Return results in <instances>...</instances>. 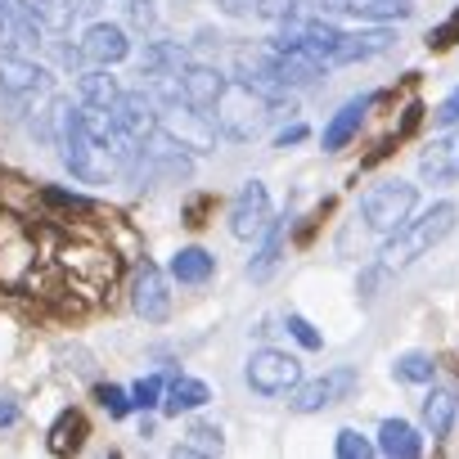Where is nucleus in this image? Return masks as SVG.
Segmentation results:
<instances>
[{"label": "nucleus", "mask_w": 459, "mask_h": 459, "mask_svg": "<svg viewBox=\"0 0 459 459\" xmlns=\"http://www.w3.org/2000/svg\"><path fill=\"white\" fill-rule=\"evenodd\" d=\"M293 113V100L284 95V100H271V95H262V91H253L248 82H230L225 86V95L216 100V108H212V122H216V131L225 135V140H257L262 131H266V122H275V117H289Z\"/></svg>", "instance_id": "nucleus-1"}, {"label": "nucleus", "mask_w": 459, "mask_h": 459, "mask_svg": "<svg viewBox=\"0 0 459 459\" xmlns=\"http://www.w3.org/2000/svg\"><path fill=\"white\" fill-rule=\"evenodd\" d=\"M455 203H432L423 216H414V221H405L396 235H387V244H383V253H378V266L387 271V275H396V271H405V266H414L419 257H428L450 230H455Z\"/></svg>", "instance_id": "nucleus-2"}, {"label": "nucleus", "mask_w": 459, "mask_h": 459, "mask_svg": "<svg viewBox=\"0 0 459 459\" xmlns=\"http://www.w3.org/2000/svg\"><path fill=\"white\" fill-rule=\"evenodd\" d=\"M55 266L73 284V293H86V298L108 293L117 284V275H122L117 253L104 248V244H95V239H64L55 248Z\"/></svg>", "instance_id": "nucleus-3"}, {"label": "nucleus", "mask_w": 459, "mask_h": 459, "mask_svg": "<svg viewBox=\"0 0 459 459\" xmlns=\"http://www.w3.org/2000/svg\"><path fill=\"white\" fill-rule=\"evenodd\" d=\"M298 41L325 64V68H342V64H365L374 55H383L392 46V32H342L333 23H302L298 28Z\"/></svg>", "instance_id": "nucleus-4"}, {"label": "nucleus", "mask_w": 459, "mask_h": 459, "mask_svg": "<svg viewBox=\"0 0 459 459\" xmlns=\"http://www.w3.org/2000/svg\"><path fill=\"white\" fill-rule=\"evenodd\" d=\"M55 144H59V158H64V167L82 180V185H108L117 171H122V162L86 131V122H82V113H64V122H59V135H55Z\"/></svg>", "instance_id": "nucleus-5"}, {"label": "nucleus", "mask_w": 459, "mask_h": 459, "mask_svg": "<svg viewBox=\"0 0 459 459\" xmlns=\"http://www.w3.org/2000/svg\"><path fill=\"white\" fill-rule=\"evenodd\" d=\"M50 95H55L50 68H41L37 59H23V55H0V100H5L19 117L37 113Z\"/></svg>", "instance_id": "nucleus-6"}, {"label": "nucleus", "mask_w": 459, "mask_h": 459, "mask_svg": "<svg viewBox=\"0 0 459 459\" xmlns=\"http://www.w3.org/2000/svg\"><path fill=\"white\" fill-rule=\"evenodd\" d=\"M414 203H419V189L410 180H383L360 198V216H365V225L374 230V235H396V230L410 221Z\"/></svg>", "instance_id": "nucleus-7"}, {"label": "nucleus", "mask_w": 459, "mask_h": 459, "mask_svg": "<svg viewBox=\"0 0 459 459\" xmlns=\"http://www.w3.org/2000/svg\"><path fill=\"white\" fill-rule=\"evenodd\" d=\"M37 271V244L28 239V230L14 216H0V284L19 289Z\"/></svg>", "instance_id": "nucleus-8"}, {"label": "nucleus", "mask_w": 459, "mask_h": 459, "mask_svg": "<svg viewBox=\"0 0 459 459\" xmlns=\"http://www.w3.org/2000/svg\"><path fill=\"white\" fill-rule=\"evenodd\" d=\"M275 212H271V189L262 180H248L239 189V198L230 203V235L235 239H262L271 230Z\"/></svg>", "instance_id": "nucleus-9"}, {"label": "nucleus", "mask_w": 459, "mask_h": 459, "mask_svg": "<svg viewBox=\"0 0 459 459\" xmlns=\"http://www.w3.org/2000/svg\"><path fill=\"white\" fill-rule=\"evenodd\" d=\"M302 383V365L289 356V351H275V347H262L253 360H248V387L262 392V396H284Z\"/></svg>", "instance_id": "nucleus-10"}, {"label": "nucleus", "mask_w": 459, "mask_h": 459, "mask_svg": "<svg viewBox=\"0 0 459 459\" xmlns=\"http://www.w3.org/2000/svg\"><path fill=\"white\" fill-rule=\"evenodd\" d=\"M356 369H329V374H320V378H311V383H298L293 392H289V405L298 410V414H316V410H329V405H338L342 396H351L356 392Z\"/></svg>", "instance_id": "nucleus-11"}, {"label": "nucleus", "mask_w": 459, "mask_h": 459, "mask_svg": "<svg viewBox=\"0 0 459 459\" xmlns=\"http://www.w3.org/2000/svg\"><path fill=\"white\" fill-rule=\"evenodd\" d=\"M131 307L140 320L149 325H162L171 316V293H167V275L153 266V262H140L135 266V280H131Z\"/></svg>", "instance_id": "nucleus-12"}, {"label": "nucleus", "mask_w": 459, "mask_h": 459, "mask_svg": "<svg viewBox=\"0 0 459 459\" xmlns=\"http://www.w3.org/2000/svg\"><path fill=\"white\" fill-rule=\"evenodd\" d=\"M41 37H46V23L37 19V10L28 0H0V41L37 50V46H46Z\"/></svg>", "instance_id": "nucleus-13"}, {"label": "nucleus", "mask_w": 459, "mask_h": 459, "mask_svg": "<svg viewBox=\"0 0 459 459\" xmlns=\"http://www.w3.org/2000/svg\"><path fill=\"white\" fill-rule=\"evenodd\" d=\"M419 176L432 180V185H450V180H459V131L437 135V140L419 153Z\"/></svg>", "instance_id": "nucleus-14"}, {"label": "nucleus", "mask_w": 459, "mask_h": 459, "mask_svg": "<svg viewBox=\"0 0 459 459\" xmlns=\"http://www.w3.org/2000/svg\"><path fill=\"white\" fill-rule=\"evenodd\" d=\"M82 50H86L91 64L113 68L131 55V41H126V28H117V23H91L86 37H82Z\"/></svg>", "instance_id": "nucleus-15"}, {"label": "nucleus", "mask_w": 459, "mask_h": 459, "mask_svg": "<svg viewBox=\"0 0 459 459\" xmlns=\"http://www.w3.org/2000/svg\"><path fill=\"white\" fill-rule=\"evenodd\" d=\"M325 14H351V19H374V23H392V19H410L414 5L410 0H320Z\"/></svg>", "instance_id": "nucleus-16"}, {"label": "nucleus", "mask_w": 459, "mask_h": 459, "mask_svg": "<svg viewBox=\"0 0 459 459\" xmlns=\"http://www.w3.org/2000/svg\"><path fill=\"white\" fill-rule=\"evenodd\" d=\"M225 86H230V77H221L216 68H203V64H189L185 68V104H194L207 117H212L216 100L225 95Z\"/></svg>", "instance_id": "nucleus-17"}, {"label": "nucleus", "mask_w": 459, "mask_h": 459, "mask_svg": "<svg viewBox=\"0 0 459 459\" xmlns=\"http://www.w3.org/2000/svg\"><path fill=\"white\" fill-rule=\"evenodd\" d=\"M369 104H374V95H360V100H351V104H342V108L333 113V122L325 126V153H338V149H347V144L356 140V131H360Z\"/></svg>", "instance_id": "nucleus-18"}, {"label": "nucleus", "mask_w": 459, "mask_h": 459, "mask_svg": "<svg viewBox=\"0 0 459 459\" xmlns=\"http://www.w3.org/2000/svg\"><path fill=\"white\" fill-rule=\"evenodd\" d=\"M86 432H91L86 414H82V410H64V414L50 423V432H46V446H50V455H73V450H82Z\"/></svg>", "instance_id": "nucleus-19"}, {"label": "nucleus", "mask_w": 459, "mask_h": 459, "mask_svg": "<svg viewBox=\"0 0 459 459\" xmlns=\"http://www.w3.org/2000/svg\"><path fill=\"white\" fill-rule=\"evenodd\" d=\"M378 450L392 459H419L423 455V437L405 423V419H383L378 428Z\"/></svg>", "instance_id": "nucleus-20"}, {"label": "nucleus", "mask_w": 459, "mask_h": 459, "mask_svg": "<svg viewBox=\"0 0 459 459\" xmlns=\"http://www.w3.org/2000/svg\"><path fill=\"white\" fill-rule=\"evenodd\" d=\"M212 401V387L207 383H198V378H189V374H180V378H171L167 383V396H162V414H185V410H203Z\"/></svg>", "instance_id": "nucleus-21"}, {"label": "nucleus", "mask_w": 459, "mask_h": 459, "mask_svg": "<svg viewBox=\"0 0 459 459\" xmlns=\"http://www.w3.org/2000/svg\"><path fill=\"white\" fill-rule=\"evenodd\" d=\"M455 410H459V396H455L450 387H432L428 401H423V428H428L432 437H450Z\"/></svg>", "instance_id": "nucleus-22"}, {"label": "nucleus", "mask_w": 459, "mask_h": 459, "mask_svg": "<svg viewBox=\"0 0 459 459\" xmlns=\"http://www.w3.org/2000/svg\"><path fill=\"white\" fill-rule=\"evenodd\" d=\"M284 235H289V216H284V221H271V230L262 235V239H266L262 253L248 262V275H253V280H266V275L280 266V257H284Z\"/></svg>", "instance_id": "nucleus-23"}, {"label": "nucleus", "mask_w": 459, "mask_h": 459, "mask_svg": "<svg viewBox=\"0 0 459 459\" xmlns=\"http://www.w3.org/2000/svg\"><path fill=\"white\" fill-rule=\"evenodd\" d=\"M212 271H216V257H212L207 248H180V253L171 257V275H176L180 284H207Z\"/></svg>", "instance_id": "nucleus-24"}, {"label": "nucleus", "mask_w": 459, "mask_h": 459, "mask_svg": "<svg viewBox=\"0 0 459 459\" xmlns=\"http://www.w3.org/2000/svg\"><path fill=\"white\" fill-rule=\"evenodd\" d=\"M189 59L176 41H149L144 55H140V73H185Z\"/></svg>", "instance_id": "nucleus-25"}, {"label": "nucleus", "mask_w": 459, "mask_h": 459, "mask_svg": "<svg viewBox=\"0 0 459 459\" xmlns=\"http://www.w3.org/2000/svg\"><path fill=\"white\" fill-rule=\"evenodd\" d=\"M77 95H82V104L113 108V104H117V95H122V86H117L104 68H95V73H77Z\"/></svg>", "instance_id": "nucleus-26"}, {"label": "nucleus", "mask_w": 459, "mask_h": 459, "mask_svg": "<svg viewBox=\"0 0 459 459\" xmlns=\"http://www.w3.org/2000/svg\"><path fill=\"white\" fill-rule=\"evenodd\" d=\"M28 5L37 10V19L46 23V32H68L73 19L82 14V10H77V0H28Z\"/></svg>", "instance_id": "nucleus-27"}, {"label": "nucleus", "mask_w": 459, "mask_h": 459, "mask_svg": "<svg viewBox=\"0 0 459 459\" xmlns=\"http://www.w3.org/2000/svg\"><path fill=\"white\" fill-rule=\"evenodd\" d=\"M185 437H189V441L176 446V459H180V455H185V459H189V455H221V446H225L216 423H194Z\"/></svg>", "instance_id": "nucleus-28"}, {"label": "nucleus", "mask_w": 459, "mask_h": 459, "mask_svg": "<svg viewBox=\"0 0 459 459\" xmlns=\"http://www.w3.org/2000/svg\"><path fill=\"white\" fill-rule=\"evenodd\" d=\"M392 374H396L401 383H432L437 365H432V356H423V351H410V356H401V360L392 365Z\"/></svg>", "instance_id": "nucleus-29"}, {"label": "nucleus", "mask_w": 459, "mask_h": 459, "mask_svg": "<svg viewBox=\"0 0 459 459\" xmlns=\"http://www.w3.org/2000/svg\"><path fill=\"white\" fill-rule=\"evenodd\" d=\"M41 203H50V207H59V212H77V216H91L95 207H91V198H82V194H68V189H59V185H41Z\"/></svg>", "instance_id": "nucleus-30"}, {"label": "nucleus", "mask_w": 459, "mask_h": 459, "mask_svg": "<svg viewBox=\"0 0 459 459\" xmlns=\"http://www.w3.org/2000/svg\"><path fill=\"white\" fill-rule=\"evenodd\" d=\"M95 401H100L113 419H126V414H131V405H135V401H131V392H122L117 383H100V387H95Z\"/></svg>", "instance_id": "nucleus-31"}, {"label": "nucleus", "mask_w": 459, "mask_h": 459, "mask_svg": "<svg viewBox=\"0 0 459 459\" xmlns=\"http://www.w3.org/2000/svg\"><path fill=\"white\" fill-rule=\"evenodd\" d=\"M333 455H338V459H369V455H374V446H369L356 428H342V432H338V441H333Z\"/></svg>", "instance_id": "nucleus-32"}, {"label": "nucleus", "mask_w": 459, "mask_h": 459, "mask_svg": "<svg viewBox=\"0 0 459 459\" xmlns=\"http://www.w3.org/2000/svg\"><path fill=\"white\" fill-rule=\"evenodd\" d=\"M162 396H167V383H162L158 374H149V378H140V383L131 387V401H135V410H153Z\"/></svg>", "instance_id": "nucleus-33"}, {"label": "nucleus", "mask_w": 459, "mask_h": 459, "mask_svg": "<svg viewBox=\"0 0 459 459\" xmlns=\"http://www.w3.org/2000/svg\"><path fill=\"white\" fill-rule=\"evenodd\" d=\"M253 14L266 23H298V0H257Z\"/></svg>", "instance_id": "nucleus-34"}, {"label": "nucleus", "mask_w": 459, "mask_h": 459, "mask_svg": "<svg viewBox=\"0 0 459 459\" xmlns=\"http://www.w3.org/2000/svg\"><path fill=\"white\" fill-rule=\"evenodd\" d=\"M126 23L135 32H149L158 23V10H153V0H126Z\"/></svg>", "instance_id": "nucleus-35"}, {"label": "nucleus", "mask_w": 459, "mask_h": 459, "mask_svg": "<svg viewBox=\"0 0 459 459\" xmlns=\"http://www.w3.org/2000/svg\"><path fill=\"white\" fill-rule=\"evenodd\" d=\"M289 333H293L307 351H320V347H325V338L316 333V325H311V320H302V316H289Z\"/></svg>", "instance_id": "nucleus-36"}, {"label": "nucleus", "mask_w": 459, "mask_h": 459, "mask_svg": "<svg viewBox=\"0 0 459 459\" xmlns=\"http://www.w3.org/2000/svg\"><path fill=\"white\" fill-rule=\"evenodd\" d=\"M455 41H459V10H455L441 28L428 32V46H432V50H446V46H455Z\"/></svg>", "instance_id": "nucleus-37"}, {"label": "nucleus", "mask_w": 459, "mask_h": 459, "mask_svg": "<svg viewBox=\"0 0 459 459\" xmlns=\"http://www.w3.org/2000/svg\"><path fill=\"white\" fill-rule=\"evenodd\" d=\"M432 122H437V126H446V131H450V126H459V86H455V91H450V95L437 104Z\"/></svg>", "instance_id": "nucleus-38"}, {"label": "nucleus", "mask_w": 459, "mask_h": 459, "mask_svg": "<svg viewBox=\"0 0 459 459\" xmlns=\"http://www.w3.org/2000/svg\"><path fill=\"white\" fill-rule=\"evenodd\" d=\"M302 140H307V126H302V122H293V126H284V131H280V140H275V144H280V149H289V144H302Z\"/></svg>", "instance_id": "nucleus-39"}, {"label": "nucleus", "mask_w": 459, "mask_h": 459, "mask_svg": "<svg viewBox=\"0 0 459 459\" xmlns=\"http://www.w3.org/2000/svg\"><path fill=\"white\" fill-rule=\"evenodd\" d=\"M10 423H19V405L10 396H0V428H10Z\"/></svg>", "instance_id": "nucleus-40"}, {"label": "nucleus", "mask_w": 459, "mask_h": 459, "mask_svg": "<svg viewBox=\"0 0 459 459\" xmlns=\"http://www.w3.org/2000/svg\"><path fill=\"white\" fill-rule=\"evenodd\" d=\"M221 10H225V14H253L257 0H221Z\"/></svg>", "instance_id": "nucleus-41"}, {"label": "nucleus", "mask_w": 459, "mask_h": 459, "mask_svg": "<svg viewBox=\"0 0 459 459\" xmlns=\"http://www.w3.org/2000/svg\"><path fill=\"white\" fill-rule=\"evenodd\" d=\"M203 212H207V198H194V203L185 207V216H189V225H203Z\"/></svg>", "instance_id": "nucleus-42"}]
</instances>
